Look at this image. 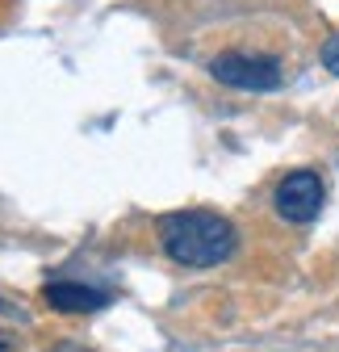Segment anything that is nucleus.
I'll return each mask as SVG.
<instances>
[{"label": "nucleus", "mask_w": 339, "mask_h": 352, "mask_svg": "<svg viewBox=\"0 0 339 352\" xmlns=\"http://www.w3.org/2000/svg\"><path fill=\"white\" fill-rule=\"evenodd\" d=\"M0 352H17V340H9L5 331H0Z\"/></svg>", "instance_id": "obj_6"}, {"label": "nucleus", "mask_w": 339, "mask_h": 352, "mask_svg": "<svg viewBox=\"0 0 339 352\" xmlns=\"http://www.w3.org/2000/svg\"><path fill=\"white\" fill-rule=\"evenodd\" d=\"M209 76L226 88H243V93H272V88H281V63L268 55H239V51L214 55L209 59Z\"/></svg>", "instance_id": "obj_2"}, {"label": "nucleus", "mask_w": 339, "mask_h": 352, "mask_svg": "<svg viewBox=\"0 0 339 352\" xmlns=\"http://www.w3.org/2000/svg\"><path fill=\"white\" fill-rule=\"evenodd\" d=\"M159 243L167 252V260L185 264V269H214L235 256V227L231 218L214 214V210H185L159 223Z\"/></svg>", "instance_id": "obj_1"}, {"label": "nucleus", "mask_w": 339, "mask_h": 352, "mask_svg": "<svg viewBox=\"0 0 339 352\" xmlns=\"http://www.w3.org/2000/svg\"><path fill=\"white\" fill-rule=\"evenodd\" d=\"M42 298H47L51 311H63V315H84V311H101V306L109 302L101 289L93 285H75V281H55L42 289Z\"/></svg>", "instance_id": "obj_4"}, {"label": "nucleus", "mask_w": 339, "mask_h": 352, "mask_svg": "<svg viewBox=\"0 0 339 352\" xmlns=\"http://www.w3.org/2000/svg\"><path fill=\"white\" fill-rule=\"evenodd\" d=\"M323 67H327L331 76H339V34H331V38L323 42Z\"/></svg>", "instance_id": "obj_5"}, {"label": "nucleus", "mask_w": 339, "mask_h": 352, "mask_svg": "<svg viewBox=\"0 0 339 352\" xmlns=\"http://www.w3.org/2000/svg\"><path fill=\"white\" fill-rule=\"evenodd\" d=\"M277 214L285 218V223H314L318 210H323V181H318V172L310 168H298V172H289L285 181L277 185Z\"/></svg>", "instance_id": "obj_3"}]
</instances>
